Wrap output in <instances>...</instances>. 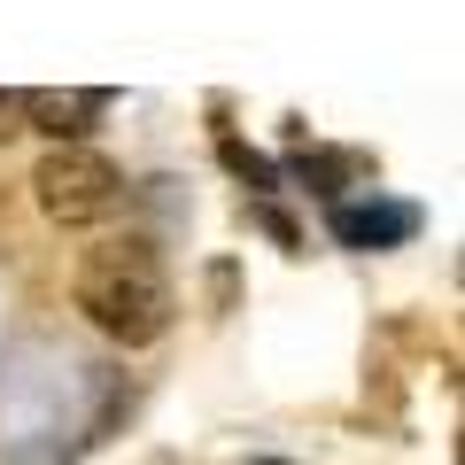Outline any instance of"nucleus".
Here are the masks:
<instances>
[{
    "instance_id": "f257e3e1",
    "label": "nucleus",
    "mask_w": 465,
    "mask_h": 465,
    "mask_svg": "<svg viewBox=\"0 0 465 465\" xmlns=\"http://www.w3.org/2000/svg\"><path fill=\"white\" fill-rule=\"evenodd\" d=\"M70 295H78L85 326L109 333L116 349L163 341L171 318H179V287H171V272H163V256H155V241H140V232L85 249V256H78V280H70Z\"/></svg>"
},
{
    "instance_id": "0eeeda50",
    "label": "nucleus",
    "mask_w": 465,
    "mask_h": 465,
    "mask_svg": "<svg viewBox=\"0 0 465 465\" xmlns=\"http://www.w3.org/2000/svg\"><path fill=\"white\" fill-rule=\"evenodd\" d=\"M16 133H24V94L0 85V140H16Z\"/></svg>"
},
{
    "instance_id": "6e6552de",
    "label": "nucleus",
    "mask_w": 465,
    "mask_h": 465,
    "mask_svg": "<svg viewBox=\"0 0 465 465\" xmlns=\"http://www.w3.org/2000/svg\"><path fill=\"white\" fill-rule=\"evenodd\" d=\"M249 465H287V458H249Z\"/></svg>"
},
{
    "instance_id": "20e7f679",
    "label": "nucleus",
    "mask_w": 465,
    "mask_h": 465,
    "mask_svg": "<svg viewBox=\"0 0 465 465\" xmlns=\"http://www.w3.org/2000/svg\"><path fill=\"white\" fill-rule=\"evenodd\" d=\"M326 225H333L341 249H396V241L419 232V210L411 202H333Z\"/></svg>"
},
{
    "instance_id": "7ed1b4c3",
    "label": "nucleus",
    "mask_w": 465,
    "mask_h": 465,
    "mask_svg": "<svg viewBox=\"0 0 465 465\" xmlns=\"http://www.w3.org/2000/svg\"><path fill=\"white\" fill-rule=\"evenodd\" d=\"M101 116H109L101 85H39V94H24V133H47L54 148H85V133Z\"/></svg>"
},
{
    "instance_id": "f03ea898",
    "label": "nucleus",
    "mask_w": 465,
    "mask_h": 465,
    "mask_svg": "<svg viewBox=\"0 0 465 465\" xmlns=\"http://www.w3.org/2000/svg\"><path fill=\"white\" fill-rule=\"evenodd\" d=\"M32 202L54 225H101V217L124 202V171L101 148H47L32 171Z\"/></svg>"
},
{
    "instance_id": "39448f33",
    "label": "nucleus",
    "mask_w": 465,
    "mask_h": 465,
    "mask_svg": "<svg viewBox=\"0 0 465 465\" xmlns=\"http://www.w3.org/2000/svg\"><path fill=\"white\" fill-rule=\"evenodd\" d=\"M365 171V155H349V148H311V155H295V179L311 186V194H326V202H341V186Z\"/></svg>"
},
{
    "instance_id": "423d86ee",
    "label": "nucleus",
    "mask_w": 465,
    "mask_h": 465,
    "mask_svg": "<svg viewBox=\"0 0 465 465\" xmlns=\"http://www.w3.org/2000/svg\"><path fill=\"white\" fill-rule=\"evenodd\" d=\"M225 163L241 171V179H249V186H272V163H264V155H249V148H241V140H225Z\"/></svg>"
}]
</instances>
